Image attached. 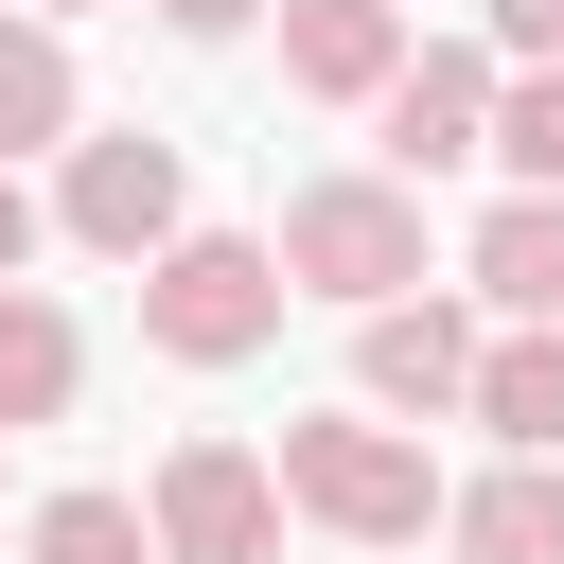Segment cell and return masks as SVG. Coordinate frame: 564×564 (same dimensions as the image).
<instances>
[{"mask_svg":"<svg viewBox=\"0 0 564 564\" xmlns=\"http://www.w3.org/2000/svg\"><path fill=\"white\" fill-rule=\"evenodd\" d=\"M70 388H88V335H70L35 282H0V441H18V423H70Z\"/></svg>","mask_w":564,"mask_h":564,"instance_id":"cell-11","label":"cell"},{"mask_svg":"<svg viewBox=\"0 0 564 564\" xmlns=\"http://www.w3.org/2000/svg\"><path fill=\"white\" fill-rule=\"evenodd\" d=\"M35 18H88V0H35Z\"/></svg>","mask_w":564,"mask_h":564,"instance_id":"cell-19","label":"cell"},{"mask_svg":"<svg viewBox=\"0 0 564 564\" xmlns=\"http://www.w3.org/2000/svg\"><path fill=\"white\" fill-rule=\"evenodd\" d=\"M282 70H300L317 106H388V70H405V0H282Z\"/></svg>","mask_w":564,"mask_h":564,"instance_id":"cell-7","label":"cell"},{"mask_svg":"<svg viewBox=\"0 0 564 564\" xmlns=\"http://www.w3.org/2000/svg\"><path fill=\"white\" fill-rule=\"evenodd\" d=\"M53 229L70 247H106V264H159L176 247V141H70V176H53Z\"/></svg>","mask_w":564,"mask_h":564,"instance_id":"cell-5","label":"cell"},{"mask_svg":"<svg viewBox=\"0 0 564 564\" xmlns=\"http://www.w3.org/2000/svg\"><path fill=\"white\" fill-rule=\"evenodd\" d=\"M141 511H159L176 564H282V511H300V494H282V458H247V441H176Z\"/></svg>","mask_w":564,"mask_h":564,"instance_id":"cell-4","label":"cell"},{"mask_svg":"<svg viewBox=\"0 0 564 564\" xmlns=\"http://www.w3.org/2000/svg\"><path fill=\"white\" fill-rule=\"evenodd\" d=\"M282 494L335 529V546H423L458 494L423 476V441L405 423H282Z\"/></svg>","mask_w":564,"mask_h":564,"instance_id":"cell-3","label":"cell"},{"mask_svg":"<svg viewBox=\"0 0 564 564\" xmlns=\"http://www.w3.org/2000/svg\"><path fill=\"white\" fill-rule=\"evenodd\" d=\"M476 300H511V317H564V194H511V212H476Z\"/></svg>","mask_w":564,"mask_h":564,"instance_id":"cell-12","label":"cell"},{"mask_svg":"<svg viewBox=\"0 0 564 564\" xmlns=\"http://www.w3.org/2000/svg\"><path fill=\"white\" fill-rule=\"evenodd\" d=\"M282 282L300 300H405L423 282V176H317V194H282Z\"/></svg>","mask_w":564,"mask_h":564,"instance_id":"cell-2","label":"cell"},{"mask_svg":"<svg viewBox=\"0 0 564 564\" xmlns=\"http://www.w3.org/2000/svg\"><path fill=\"white\" fill-rule=\"evenodd\" d=\"M35 564H176V546H159L141 494H53L35 511Z\"/></svg>","mask_w":564,"mask_h":564,"instance_id":"cell-14","label":"cell"},{"mask_svg":"<svg viewBox=\"0 0 564 564\" xmlns=\"http://www.w3.org/2000/svg\"><path fill=\"white\" fill-rule=\"evenodd\" d=\"M282 247H247V229H176L159 264H141V335L176 352V370H247L264 335H282Z\"/></svg>","mask_w":564,"mask_h":564,"instance_id":"cell-1","label":"cell"},{"mask_svg":"<svg viewBox=\"0 0 564 564\" xmlns=\"http://www.w3.org/2000/svg\"><path fill=\"white\" fill-rule=\"evenodd\" d=\"M494 159H511V194H564V53L529 88H494Z\"/></svg>","mask_w":564,"mask_h":564,"instance_id":"cell-15","label":"cell"},{"mask_svg":"<svg viewBox=\"0 0 564 564\" xmlns=\"http://www.w3.org/2000/svg\"><path fill=\"white\" fill-rule=\"evenodd\" d=\"M352 388H370V405H476V335H458V300H370Z\"/></svg>","mask_w":564,"mask_h":564,"instance_id":"cell-8","label":"cell"},{"mask_svg":"<svg viewBox=\"0 0 564 564\" xmlns=\"http://www.w3.org/2000/svg\"><path fill=\"white\" fill-rule=\"evenodd\" d=\"M18 264H35V194L0 176V282H18Z\"/></svg>","mask_w":564,"mask_h":564,"instance_id":"cell-18","label":"cell"},{"mask_svg":"<svg viewBox=\"0 0 564 564\" xmlns=\"http://www.w3.org/2000/svg\"><path fill=\"white\" fill-rule=\"evenodd\" d=\"M264 0H159V35H247Z\"/></svg>","mask_w":564,"mask_h":564,"instance_id":"cell-16","label":"cell"},{"mask_svg":"<svg viewBox=\"0 0 564 564\" xmlns=\"http://www.w3.org/2000/svg\"><path fill=\"white\" fill-rule=\"evenodd\" d=\"M370 123H388V176H458V159H494V70L476 53H405Z\"/></svg>","mask_w":564,"mask_h":564,"instance_id":"cell-6","label":"cell"},{"mask_svg":"<svg viewBox=\"0 0 564 564\" xmlns=\"http://www.w3.org/2000/svg\"><path fill=\"white\" fill-rule=\"evenodd\" d=\"M35 141H70V35L18 0L0 18V159H35Z\"/></svg>","mask_w":564,"mask_h":564,"instance_id":"cell-13","label":"cell"},{"mask_svg":"<svg viewBox=\"0 0 564 564\" xmlns=\"http://www.w3.org/2000/svg\"><path fill=\"white\" fill-rule=\"evenodd\" d=\"M494 35L511 53H564V0H494Z\"/></svg>","mask_w":564,"mask_h":564,"instance_id":"cell-17","label":"cell"},{"mask_svg":"<svg viewBox=\"0 0 564 564\" xmlns=\"http://www.w3.org/2000/svg\"><path fill=\"white\" fill-rule=\"evenodd\" d=\"M441 529H458V564H564V476L546 458H494Z\"/></svg>","mask_w":564,"mask_h":564,"instance_id":"cell-10","label":"cell"},{"mask_svg":"<svg viewBox=\"0 0 564 564\" xmlns=\"http://www.w3.org/2000/svg\"><path fill=\"white\" fill-rule=\"evenodd\" d=\"M476 423H494L511 458H564V317H511V335L476 352Z\"/></svg>","mask_w":564,"mask_h":564,"instance_id":"cell-9","label":"cell"}]
</instances>
